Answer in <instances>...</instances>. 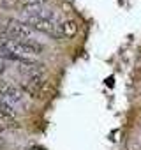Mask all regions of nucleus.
Instances as JSON below:
<instances>
[{
	"label": "nucleus",
	"instance_id": "obj_1",
	"mask_svg": "<svg viewBox=\"0 0 141 150\" xmlns=\"http://www.w3.org/2000/svg\"><path fill=\"white\" fill-rule=\"evenodd\" d=\"M0 97L6 103H9L14 110L18 106H27V96L20 90L18 85L9 83L6 80H0Z\"/></svg>",
	"mask_w": 141,
	"mask_h": 150
},
{
	"label": "nucleus",
	"instance_id": "obj_2",
	"mask_svg": "<svg viewBox=\"0 0 141 150\" xmlns=\"http://www.w3.org/2000/svg\"><path fill=\"white\" fill-rule=\"evenodd\" d=\"M4 34L9 37H16V39H30L34 37V30L21 20H6L4 21Z\"/></svg>",
	"mask_w": 141,
	"mask_h": 150
},
{
	"label": "nucleus",
	"instance_id": "obj_3",
	"mask_svg": "<svg viewBox=\"0 0 141 150\" xmlns=\"http://www.w3.org/2000/svg\"><path fill=\"white\" fill-rule=\"evenodd\" d=\"M78 34V23L74 20H60L53 39H73Z\"/></svg>",
	"mask_w": 141,
	"mask_h": 150
},
{
	"label": "nucleus",
	"instance_id": "obj_4",
	"mask_svg": "<svg viewBox=\"0 0 141 150\" xmlns=\"http://www.w3.org/2000/svg\"><path fill=\"white\" fill-rule=\"evenodd\" d=\"M27 87H30L32 90L35 92H42V88L48 87V76L44 72H35V74H30V76H25V81H23Z\"/></svg>",
	"mask_w": 141,
	"mask_h": 150
},
{
	"label": "nucleus",
	"instance_id": "obj_5",
	"mask_svg": "<svg viewBox=\"0 0 141 150\" xmlns=\"http://www.w3.org/2000/svg\"><path fill=\"white\" fill-rule=\"evenodd\" d=\"M16 117H18V111L0 97V118H4V122H13L16 120Z\"/></svg>",
	"mask_w": 141,
	"mask_h": 150
},
{
	"label": "nucleus",
	"instance_id": "obj_6",
	"mask_svg": "<svg viewBox=\"0 0 141 150\" xmlns=\"http://www.w3.org/2000/svg\"><path fill=\"white\" fill-rule=\"evenodd\" d=\"M23 2V11L25 9H34V7H42L49 0H21Z\"/></svg>",
	"mask_w": 141,
	"mask_h": 150
},
{
	"label": "nucleus",
	"instance_id": "obj_7",
	"mask_svg": "<svg viewBox=\"0 0 141 150\" xmlns=\"http://www.w3.org/2000/svg\"><path fill=\"white\" fill-rule=\"evenodd\" d=\"M6 129H7V125H6V122H4V120H0V132H4Z\"/></svg>",
	"mask_w": 141,
	"mask_h": 150
}]
</instances>
